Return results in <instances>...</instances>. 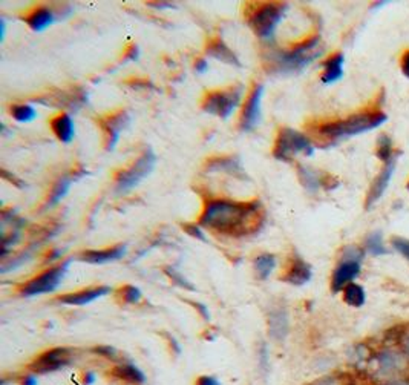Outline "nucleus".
I'll return each mask as SVG.
<instances>
[{"label": "nucleus", "instance_id": "f257e3e1", "mask_svg": "<svg viewBox=\"0 0 409 385\" xmlns=\"http://www.w3.org/2000/svg\"><path fill=\"white\" fill-rule=\"evenodd\" d=\"M262 220L264 212L258 201L209 200L204 204L198 224L225 235L243 236L258 230Z\"/></svg>", "mask_w": 409, "mask_h": 385}, {"label": "nucleus", "instance_id": "f03ea898", "mask_svg": "<svg viewBox=\"0 0 409 385\" xmlns=\"http://www.w3.org/2000/svg\"><path fill=\"white\" fill-rule=\"evenodd\" d=\"M321 55V37L314 36L288 51L271 55V68L277 74H291L303 69Z\"/></svg>", "mask_w": 409, "mask_h": 385}, {"label": "nucleus", "instance_id": "7ed1b4c3", "mask_svg": "<svg viewBox=\"0 0 409 385\" xmlns=\"http://www.w3.org/2000/svg\"><path fill=\"white\" fill-rule=\"evenodd\" d=\"M388 120L385 112H369V114H357L351 115L345 120L334 121L319 127V132L330 140H342L349 138L359 134L373 131L375 127L382 126Z\"/></svg>", "mask_w": 409, "mask_h": 385}, {"label": "nucleus", "instance_id": "20e7f679", "mask_svg": "<svg viewBox=\"0 0 409 385\" xmlns=\"http://www.w3.org/2000/svg\"><path fill=\"white\" fill-rule=\"evenodd\" d=\"M314 147L311 141L291 127H282L276 137L275 147H273V156L281 162H290L297 153L305 156H313Z\"/></svg>", "mask_w": 409, "mask_h": 385}, {"label": "nucleus", "instance_id": "39448f33", "mask_svg": "<svg viewBox=\"0 0 409 385\" xmlns=\"http://www.w3.org/2000/svg\"><path fill=\"white\" fill-rule=\"evenodd\" d=\"M285 11H287L285 3H264L253 12L249 23L261 40L269 42L275 36V31L281 23Z\"/></svg>", "mask_w": 409, "mask_h": 385}, {"label": "nucleus", "instance_id": "423d86ee", "mask_svg": "<svg viewBox=\"0 0 409 385\" xmlns=\"http://www.w3.org/2000/svg\"><path fill=\"white\" fill-rule=\"evenodd\" d=\"M155 164H157V157L155 153L147 149L141 153L138 160L125 171H121L120 174H116V183L115 190L116 194H127L129 190H132L135 186H138L142 179L151 175Z\"/></svg>", "mask_w": 409, "mask_h": 385}, {"label": "nucleus", "instance_id": "0eeeda50", "mask_svg": "<svg viewBox=\"0 0 409 385\" xmlns=\"http://www.w3.org/2000/svg\"><path fill=\"white\" fill-rule=\"evenodd\" d=\"M241 86L223 89V91L207 92L201 106H203V111L207 114L216 115V117L221 119H229L232 112L235 111L236 106L239 105V101H241Z\"/></svg>", "mask_w": 409, "mask_h": 385}, {"label": "nucleus", "instance_id": "6e6552de", "mask_svg": "<svg viewBox=\"0 0 409 385\" xmlns=\"http://www.w3.org/2000/svg\"><path fill=\"white\" fill-rule=\"evenodd\" d=\"M68 266L69 261H63L60 264L47 269V271L42 272L38 277L25 282L21 287V293L23 297H37V295L54 292L63 281L64 273L68 271Z\"/></svg>", "mask_w": 409, "mask_h": 385}, {"label": "nucleus", "instance_id": "1a4fd4ad", "mask_svg": "<svg viewBox=\"0 0 409 385\" xmlns=\"http://www.w3.org/2000/svg\"><path fill=\"white\" fill-rule=\"evenodd\" d=\"M73 359V351L66 347H55L48 351L42 353L34 362L29 365L32 373H53V371L60 370L71 362Z\"/></svg>", "mask_w": 409, "mask_h": 385}, {"label": "nucleus", "instance_id": "9d476101", "mask_svg": "<svg viewBox=\"0 0 409 385\" xmlns=\"http://www.w3.org/2000/svg\"><path fill=\"white\" fill-rule=\"evenodd\" d=\"M262 95L264 86L255 85V88H253V91L249 95V99L245 100L241 119H239V127H241V131L247 132L255 129L256 125L259 123V119H261Z\"/></svg>", "mask_w": 409, "mask_h": 385}, {"label": "nucleus", "instance_id": "9b49d317", "mask_svg": "<svg viewBox=\"0 0 409 385\" xmlns=\"http://www.w3.org/2000/svg\"><path fill=\"white\" fill-rule=\"evenodd\" d=\"M131 123V117L126 111L115 112L109 117L103 119L100 121L101 129L105 131V138H106V151H112L114 147L119 143L120 134L126 129V127Z\"/></svg>", "mask_w": 409, "mask_h": 385}, {"label": "nucleus", "instance_id": "f8f14e48", "mask_svg": "<svg viewBox=\"0 0 409 385\" xmlns=\"http://www.w3.org/2000/svg\"><path fill=\"white\" fill-rule=\"evenodd\" d=\"M362 271L360 261H349V260H340L339 264L334 269L333 278H331V288L337 293L345 288L348 284H351L353 280L359 277Z\"/></svg>", "mask_w": 409, "mask_h": 385}, {"label": "nucleus", "instance_id": "ddd939ff", "mask_svg": "<svg viewBox=\"0 0 409 385\" xmlns=\"http://www.w3.org/2000/svg\"><path fill=\"white\" fill-rule=\"evenodd\" d=\"M395 163H397V160H395V157H394L393 160H389L388 163L383 164L382 172L377 175V178L374 179L371 189H369V194L367 197V209L374 206V204L377 203L383 197V194L386 192L388 186H389V183H391L393 175H394Z\"/></svg>", "mask_w": 409, "mask_h": 385}, {"label": "nucleus", "instance_id": "4468645a", "mask_svg": "<svg viewBox=\"0 0 409 385\" xmlns=\"http://www.w3.org/2000/svg\"><path fill=\"white\" fill-rule=\"evenodd\" d=\"M108 293H110V287L97 286L92 288H84V290H80V292L62 295V297L58 298V301H60L62 304H68V306H86L89 303H94L95 299L106 297Z\"/></svg>", "mask_w": 409, "mask_h": 385}, {"label": "nucleus", "instance_id": "2eb2a0df", "mask_svg": "<svg viewBox=\"0 0 409 385\" xmlns=\"http://www.w3.org/2000/svg\"><path fill=\"white\" fill-rule=\"evenodd\" d=\"M126 253V246L119 245L114 247L108 249H100V250H84V252L79 256V260L83 262H88V264H106L110 261H119Z\"/></svg>", "mask_w": 409, "mask_h": 385}, {"label": "nucleus", "instance_id": "dca6fc26", "mask_svg": "<svg viewBox=\"0 0 409 385\" xmlns=\"http://www.w3.org/2000/svg\"><path fill=\"white\" fill-rule=\"evenodd\" d=\"M282 280L291 286L301 287L303 284H307V282L311 280V267L301 258V256L295 255L293 258L290 260L287 271H285Z\"/></svg>", "mask_w": 409, "mask_h": 385}, {"label": "nucleus", "instance_id": "f3484780", "mask_svg": "<svg viewBox=\"0 0 409 385\" xmlns=\"http://www.w3.org/2000/svg\"><path fill=\"white\" fill-rule=\"evenodd\" d=\"M206 51L207 54L213 57V59L223 62L225 65L241 68V62H239L238 55L227 47L223 38H212V40L207 43Z\"/></svg>", "mask_w": 409, "mask_h": 385}, {"label": "nucleus", "instance_id": "a211bd4d", "mask_svg": "<svg viewBox=\"0 0 409 385\" xmlns=\"http://www.w3.org/2000/svg\"><path fill=\"white\" fill-rule=\"evenodd\" d=\"M206 169L209 172H225L232 177L236 178H247V174L243 169L241 162L235 157H221V158H213L210 162H207Z\"/></svg>", "mask_w": 409, "mask_h": 385}, {"label": "nucleus", "instance_id": "6ab92c4d", "mask_svg": "<svg viewBox=\"0 0 409 385\" xmlns=\"http://www.w3.org/2000/svg\"><path fill=\"white\" fill-rule=\"evenodd\" d=\"M38 101H45L43 105H51V106H63V108H71L77 109L86 103V97H84L83 91H58L51 97H43L38 99Z\"/></svg>", "mask_w": 409, "mask_h": 385}, {"label": "nucleus", "instance_id": "aec40b11", "mask_svg": "<svg viewBox=\"0 0 409 385\" xmlns=\"http://www.w3.org/2000/svg\"><path fill=\"white\" fill-rule=\"evenodd\" d=\"M377 362H379V369L382 375L400 373V371L406 367L405 356L400 355L399 351H393V350L382 351L377 358Z\"/></svg>", "mask_w": 409, "mask_h": 385}, {"label": "nucleus", "instance_id": "412c9836", "mask_svg": "<svg viewBox=\"0 0 409 385\" xmlns=\"http://www.w3.org/2000/svg\"><path fill=\"white\" fill-rule=\"evenodd\" d=\"M86 174H88L86 171L80 169V171L73 172V174L63 175V177H62L60 179H58V182L54 184L53 190H51V195H49V198H48L47 206H48V208H53V206H55V204H57L58 201H62L63 198L66 197L68 192H69V188H71V184H73V182H75V179H79L80 177L86 175Z\"/></svg>", "mask_w": 409, "mask_h": 385}, {"label": "nucleus", "instance_id": "4be33fe9", "mask_svg": "<svg viewBox=\"0 0 409 385\" xmlns=\"http://www.w3.org/2000/svg\"><path fill=\"white\" fill-rule=\"evenodd\" d=\"M51 129L63 143H71L75 136V125L69 114H60L51 120Z\"/></svg>", "mask_w": 409, "mask_h": 385}, {"label": "nucleus", "instance_id": "5701e85b", "mask_svg": "<svg viewBox=\"0 0 409 385\" xmlns=\"http://www.w3.org/2000/svg\"><path fill=\"white\" fill-rule=\"evenodd\" d=\"M343 63H345V55L342 53L331 55L330 59L323 62V74L321 80L325 83V85H331V83L340 80L343 77Z\"/></svg>", "mask_w": 409, "mask_h": 385}, {"label": "nucleus", "instance_id": "b1692460", "mask_svg": "<svg viewBox=\"0 0 409 385\" xmlns=\"http://www.w3.org/2000/svg\"><path fill=\"white\" fill-rule=\"evenodd\" d=\"M269 330L271 333V336L281 341L288 333V318H287V312L282 307H276L270 312L269 316Z\"/></svg>", "mask_w": 409, "mask_h": 385}, {"label": "nucleus", "instance_id": "393cba45", "mask_svg": "<svg viewBox=\"0 0 409 385\" xmlns=\"http://www.w3.org/2000/svg\"><path fill=\"white\" fill-rule=\"evenodd\" d=\"M297 175H299V179L303 188L310 192H316L321 188L328 189V184L325 179H328L330 177H322L321 172L307 168V166H302V164L297 166Z\"/></svg>", "mask_w": 409, "mask_h": 385}, {"label": "nucleus", "instance_id": "a878e982", "mask_svg": "<svg viewBox=\"0 0 409 385\" xmlns=\"http://www.w3.org/2000/svg\"><path fill=\"white\" fill-rule=\"evenodd\" d=\"M55 22V12L53 10L47 8V6H40V8L32 10L27 17V23L32 31H43L51 27Z\"/></svg>", "mask_w": 409, "mask_h": 385}, {"label": "nucleus", "instance_id": "bb28decb", "mask_svg": "<svg viewBox=\"0 0 409 385\" xmlns=\"http://www.w3.org/2000/svg\"><path fill=\"white\" fill-rule=\"evenodd\" d=\"M114 373L119 376L120 380L126 381L129 384L141 385V384L146 382L145 373H142V371L138 367H135L134 364H121L114 370Z\"/></svg>", "mask_w": 409, "mask_h": 385}, {"label": "nucleus", "instance_id": "cd10ccee", "mask_svg": "<svg viewBox=\"0 0 409 385\" xmlns=\"http://www.w3.org/2000/svg\"><path fill=\"white\" fill-rule=\"evenodd\" d=\"M343 301L351 307H362L367 301V293L362 286L351 282L343 288Z\"/></svg>", "mask_w": 409, "mask_h": 385}, {"label": "nucleus", "instance_id": "c85d7f7f", "mask_svg": "<svg viewBox=\"0 0 409 385\" xmlns=\"http://www.w3.org/2000/svg\"><path fill=\"white\" fill-rule=\"evenodd\" d=\"M276 266V258L271 253H262L255 260V271L261 280H267Z\"/></svg>", "mask_w": 409, "mask_h": 385}, {"label": "nucleus", "instance_id": "c756f323", "mask_svg": "<svg viewBox=\"0 0 409 385\" xmlns=\"http://www.w3.org/2000/svg\"><path fill=\"white\" fill-rule=\"evenodd\" d=\"M367 250L371 255H375V256H380V255H386L389 250L385 247V245H383V235L382 232H373L368 235L367 238Z\"/></svg>", "mask_w": 409, "mask_h": 385}, {"label": "nucleus", "instance_id": "7c9ffc66", "mask_svg": "<svg viewBox=\"0 0 409 385\" xmlns=\"http://www.w3.org/2000/svg\"><path fill=\"white\" fill-rule=\"evenodd\" d=\"M11 114L14 120L21 121V123H28L37 117L36 109L31 105H14L11 108Z\"/></svg>", "mask_w": 409, "mask_h": 385}, {"label": "nucleus", "instance_id": "2f4dec72", "mask_svg": "<svg viewBox=\"0 0 409 385\" xmlns=\"http://www.w3.org/2000/svg\"><path fill=\"white\" fill-rule=\"evenodd\" d=\"M377 157L383 163H388L389 160L394 158V149H393V140L388 136H380L377 143Z\"/></svg>", "mask_w": 409, "mask_h": 385}, {"label": "nucleus", "instance_id": "473e14b6", "mask_svg": "<svg viewBox=\"0 0 409 385\" xmlns=\"http://www.w3.org/2000/svg\"><path fill=\"white\" fill-rule=\"evenodd\" d=\"M121 298L127 304H135L141 299V290L135 286H125L121 288Z\"/></svg>", "mask_w": 409, "mask_h": 385}, {"label": "nucleus", "instance_id": "72a5a7b5", "mask_svg": "<svg viewBox=\"0 0 409 385\" xmlns=\"http://www.w3.org/2000/svg\"><path fill=\"white\" fill-rule=\"evenodd\" d=\"M363 250L362 249H359V247H356V246H348V247H345L343 249V252H342V258L340 260H349V261H360L362 262V260H363Z\"/></svg>", "mask_w": 409, "mask_h": 385}, {"label": "nucleus", "instance_id": "f704fd0d", "mask_svg": "<svg viewBox=\"0 0 409 385\" xmlns=\"http://www.w3.org/2000/svg\"><path fill=\"white\" fill-rule=\"evenodd\" d=\"M166 273H167V277L171 278L177 286H179V287H186V288H189V290H193V286L190 284V282L187 281V280L183 277V275L178 273L177 271H173V269H166Z\"/></svg>", "mask_w": 409, "mask_h": 385}, {"label": "nucleus", "instance_id": "c9c22d12", "mask_svg": "<svg viewBox=\"0 0 409 385\" xmlns=\"http://www.w3.org/2000/svg\"><path fill=\"white\" fill-rule=\"evenodd\" d=\"M183 229L186 230L187 234H189L190 236H193V238H198L201 241H206V235L203 230H201V226L199 224H184Z\"/></svg>", "mask_w": 409, "mask_h": 385}, {"label": "nucleus", "instance_id": "e433bc0d", "mask_svg": "<svg viewBox=\"0 0 409 385\" xmlns=\"http://www.w3.org/2000/svg\"><path fill=\"white\" fill-rule=\"evenodd\" d=\"M393 246L397 250L399 253H401L405 258L409 260V241L405 238H394L393 240Z\"/></svg>", "mask_w": 409, "mask_h": 385}, {"label": "nucleus", "instance_id": "4c0bfd02", "mask_svg": "<svg viewBox=\"0 0 409 385\" xmlns=\"http://www.w3.org/2000/svg\"><path fill=\"white\" fill-rule=\"evenodd\" d=\"M94 351H97L99 355H103L109 359H114L116 356V350L114 347H95Z\"/></svg>", "mask_w": 409, "mask_h": 385}, {"label": "nucleus", "instance_id": "58836bf2", "mask_svg": "<svg viewBox=\"0 0 409 385\" xmlns=\"http://www.w3.org/2000/svg\"><path fill=\"white\" fill-rule=\"evenodd\" d=\"M2 175H3V178L10 179L11 183H14V184L17 186V188H25V183H23V182H21V179H17V178H16V175L10 174V172L6 171V169H3V171H2Z\"/></svg>", "mask_w": 409, "mask_h": 385}, {"label": "nucleus", "instance_id": "ea45409f", "mask_svg": "<svg viewBox=\"0 0 409 385\" xmlns=\"http://www.w3.org/2000/svg\"><path fill=\"white\" fill-rule=\"evenodd\" d=\"M401 73H404L406 79H409V51H406L404 57H401Z\"/></svg>", "mask_w": 409, "mask_h": 385}, {"label": "nucleus", "instance_id": "a19ab883", "mask_svg": "<svg viewBox=\"0 0 409 385\" xmlns=\"http://www.w3.org/2000/svg\"><path fill=\"white\" fill-rule=\"evenodd\" d=\"M197 385H221L215 377H210V376H201L198 377Z\"/></svg>", "mask_w": 409, "mask_h": 385}, {"label": "nucleus", "instance_id": "79ce46f5", "mask_svg": "<svg viewBox=\"0 0 409 385\" xmlns=\"http://www.w3.org/2000/svg\"><path fill=\"white\" fill-rule=\"evenodd\" d=\"M195 69H197V73L204 74L209 69V63H207L206 59H198L197 63H195Z\"/></svg>", "mask_w": 409, "mask_h": 385}, {"label": "nucleus", "instance_id": "37998d69", "mask_svg": "<svg viewBox=\"0 0 409 385\" xmlns=\"http://www.w3.org/2000/svg\"><path fill=\"white\" fill-rule=\"evenodd\" d=\"M136 59H138V47H136V45H132L126 53L125 60H136Z\"/></svg>", "mask_w": 409, "mask_h": 385}, {"label": "nucleus", "instance_id": "c03bdc74", "mask_svg": "<svg viewBox=\"0 0 409 385\" xmlns=\"http://www.w3.org/2000/svg\"><path fill=\"white\" fill-rule=\"evenodd\" d=\"M22 385H38L37 375H36V373H28L27 376L23 377Z\"/></svg>", "mask_w": 409, "mask_h": 385}, {"label": "nucleus", "instance_id": "a18cd8bd", "mask_svg": "<svg viewBox=\"0 0 409 385\" xmlns=\"http://www.w3.org/2000/svg\"><path fill=\"white\" fill-rule=\"evenodd\" d=\"M95 380H97L95 373H92V371H88V373L84 375L83 382H84V385H92L95 382Z\"/></svg>", "mask_w": 409, "mask_h": 385}, {"label": "nucleus", "instance_id": "49530a36", "mask_svg": "<svg viewBox=\"0 0 409 385\" xmlns=\"http://www.w3.org/2000/svg\"><path fill=\"white\" fill-rule=\"evenodd\" d=\"M149 5H151V6H161V8H164V6H166V8H172V6H173L172 3H169V2L167 3H149Z\"/></svg>", "mask_w": 409, "mask_h": 385}, {"label": "nucleus", "instance_id": "de8ad7c7", "mask_svg": "<svg viewBox=\"0 0 409 385\" xmlns=\"http://www.w3.org/2000/svg\"><path fill=\"white\" fill-rule=\"evenodd\" d=\"M5 21L2 18V21H0V33H2V40L5 38Z\"/></svg>", "mask_w": 409, "mask_h": 385}, {"label": "nucleus", "instance_id": "09e8293b", "mask_svg": "<svg viewBox=\"0 0 409 385\" xmlns=\"http://www.w3.org/2000/svg\"><path fill=\"white\" fill-rule=\"evenodd\" d=\"M386 385H409V381H395V382L386 384Z\"/></svg>", "mask_w": 409, "mask_h": 385}, {"label": "nucleus", "instance_id": "8fccbe9b", "mask_svg": "<svg viewBox=\"0 0 409 385\" xmlns=\"http://www.w3.org/2000/svg\"><path fill=\"white\" fill-rule=\"evenodd\" d=\"M405 351H406V355L409 356V336L406 338V341H405Z\"/></svg>", "mask_w": 409, "mask_h": 385}, {"label": "nucleus", "instance_id": "3c124183", "mask_svg": "<svg viewBox=\"0 0 409 385\" xmlns=\"http://www.w3.org/2000/svg\"><path fill=\"white\" fill-rule=\"evenodd\" d=\"M408 190H409V183H408Z\"/></svg>", "mask_w": 409, "mask_h": 385}]
</instances>
